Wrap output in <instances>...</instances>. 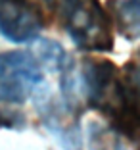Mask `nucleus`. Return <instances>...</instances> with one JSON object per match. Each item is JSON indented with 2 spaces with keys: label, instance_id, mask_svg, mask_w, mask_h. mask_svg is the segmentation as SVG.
<instances>
[{
  "label": "nucleus",
  "instance_id": "nucleus-1",
  "mask_svg": "<svg viewBox=\"0 0 140 150\" xmlns=\"http://www.w3.org/2000/svg\"><path fill=\"white\" fill-rule=\"evenodd\" d=\"M79 81L87 106L104 114L115 133L136 142L140 125L136 62L119 69L104 58H84Z\"/></svg>",
  "mask_w": 140,
  "mask_h": 150
},
{
  "label": "nucleus",
  "instance_id": "nucleus-2",
  "mask_svg": "<svg viewBox=\"0 0 140 150\" xmlns=\"http://www.w3.org/2000/svg\"><path fill=\"white\" fill-rule=\"evenodd\" d=\"M54 13L61 19V25L83 52H111L113 33L111 19L100 4V0H56Z\"/></svg>",
  "mask_w": 140,
  "mask_h": 150
},
{
  "label": "nucleus",
  "instance_id": "nucleus-3",
  "mask_svg": "<svg viewBox=\"0 0 140 150\" xmlns=\"http://www.w3.org/2000/svg\"><path fill=\"white\" fill-rule=\"evenodd\" d=\"M44 71L25 50L0 54V104L21 106L46 91Z\"/></svg>",
  "mask_w": 140,
  "mask_h": 150
},
{
  "label": "nucleus",
  "instance_id": "nucleus-4",
  "mask_svg": "<svg viewBox=\"0 0 140 150\" xmlns=\"http://www.w3.org/2000/svg\"><path fill=\"white\" fill-rule=\"evenodd\" d=\"M46 27L44 12L35 0H0V35L15 44L31 42Z\"/></svg>",
  "mask_w": 140,
  "mask_h": 150
},
{
  "label": "nucleus",
  "instance_id": "nucleus-5",
  "mask_svg": "<svg viewBox=\"0 0 140 150\" xmlns=\"http://www.w3.org/2000/svg\"><path fill=\"white\" fill-rule=\"evenodd\" d=\"M44 127L54 133L65 150H81L79 108L67 104L61 98H52L48 88L35 98Z\"/></svg>",
  "mask_w": 140,
  "mask_h": 150
},
{
  "label": "nucleus",
  "instance_id": "nucleus-6",
  "mask_svg": "<svg viewBox=\"0 0 140 150\" xmlns=\"http://www.w3.org/2000/svg\"><path fill=\"white\" fill-rule=\"evenodd\" d=\"M29 54L37 60L42 71H48V73H69L73 71V62H71L69 54L63 50L60 42L50 39H35L31 40V50Z\"/></svg>",
  "mask_w": 140,
  "mask_h": 150
},
{
  "label": "nucleus",
  "instance_id": "nucleus-7",
  "mask_svg": "<svg viewBox=\"0 0 140 150\" xmlns=\"http://www.w3.org/2000/svg\"><path fill=\"white\" fill-rule=\"evenodd\" d=\"M108 16L113 18L117 31L125 39L136 40L140 35V0H110Z\"/></svg>",
  "mask_w": 140,
  "mask_h": 150
},
{
  "label": "nucleus",
  "instance_id": "nucleus-8",
  "mask_svg": "<svg viewBox=\"0 0 140 150\" xmlns=\"http://www.w3.org/2000/svg\"><path fill=\"white\" fill-rule=\"evenodd\" d=\"M90 148L92 150H125L117 135L106 131L100 125H90Z\"/></svg>",
  "mask_w": 140,
  "mask_h": 150
},
{
  "label": "nucleus",
  "instance_id": "nucleus-9",
  "mask_svg": "<svg viewBox=\"0 0 140 150\" xmlns=\"http://www.w3.org/2000/svg\"><path fill=\"white\" fill-rule=\"evenodd\" d=\"M27 117L21 110H12L8 106H0V127L4 129H23Z\"/></svg>",
  "mask_w": 140,
  "mask_h": 150
}]
</instances>
